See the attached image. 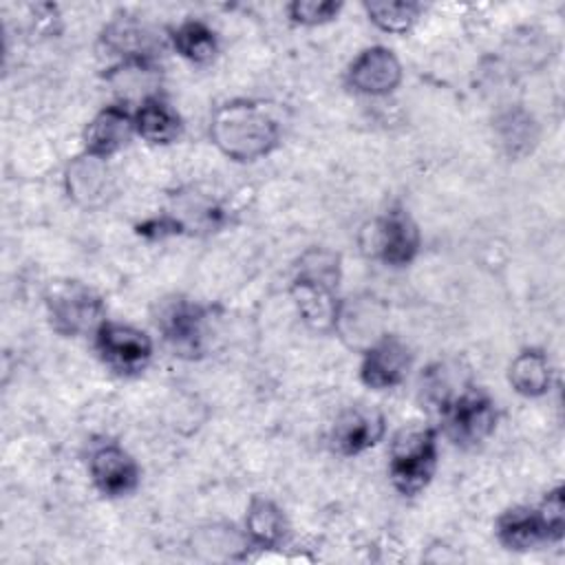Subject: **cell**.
<instances>
[{"mask_svg":"<svg viewBox=\"0 0 565 565\" xmlns=\"http://www.w3.org/2000/svg\"><path fill=\"white\" fill-rule=\"evenodd\" d=\"M139 234L143 236H150V238H163L168 234H179L183 230V223L177 221V218H170V216H161V218H152L143 225L137 227Z\"/></svg>","mask_w":565,"mask_h":565,"instance_id":"d4e9b609","label":"cell"},{"mask_svg":"<svg viewBox=\"0 0 565 565\" xmlns=\"http://www.w3.org/2000/svg\"><path fill=\"white\" fill-rule=\"evenodd\" d=\"M371 243L382 263L402 267L408 265L419 252V230L404 210L393 207L377 218Z\"/></svg>","mask_w":565,"mask_h":565,"instance_id":"ba28073f","label":"cell"},{"mask_svg":"<svg viewBox=\"0 0 565 565\" xmlns=\"http://www.w3.org/2000/svg\"><path fill=\"white\" fill-rule=\"evenodd\" d=\"M340 280V258L327 249H309L300 258L298 274L291 285V296L300 311V318L313 331H331L342 307L335 296Z\"/></svg>","mask_w":565,"mask_h":565,"instance_id":"7a4b0ae2","label":"cell"},{"mask_svg":"<svg viewBox=\"0 0 565 565\" xmlns=\"http://www.w3.org/2000/svg\"><path fill=\"white\" fill-rule=\"evenodd\" d=\"M539 519L545 530L547 541H561L565 534V499L563 488H554L545 494V499L539 505Z\"/></svg>","mask_w":565,"mask_h":565,"instance_id":"7402d4cb","label":"cell"},{"mask_svg":"<svg viewBox=\"0 0 565 565\" xmlns=\"http://www.w3.org/2000/svg\"><path fill=\"white\" fill-rule=\"evenodd\" d=\"M371 22L386 31V33H406L415 24L419 15V4L417 2H366L364 4Z\"/></svg>","mask_w":565,"mask_h":565,"instance_id":"44dd1931","label":"cell"},{"mask_svg":"<svg viewBox=\"0 0 565 565\" xmlns=\"http://www.w3.org/2000/svg\"><path fill=\"white\" fill-rule=\"evenodd\" d=\"M66 188L68 194L82 205L93 207L102 203L110 188V177L104 159H95L88 154L84 159H75L66 172Z\"/></svg>","mask_w":565,"mask_h":565,"instance_id":"2e32d148","label":"cell"},{"mask_svg":"<svg viewBox=\"0 0 565 565\" xmlns=\"http://www.w3.org/2000/svg\"><path fill=\"white\" fill-rule=\"evenodd\" d=\"M510 384L516 393L525 397H539L550 388L552 369L547 355L539 349L521 351L510 364Z\"/></svg>","mask_w":565,"mask_h":565,"instance_id":"ac0fdd59","label":"cell"},{"mask_svg":"<svg viewBox=\"0 0 565 565\" xmlns=\"http://www.w3.org/2000/svg\"><path fill=\"white\" fill-rule=\"evenodd\" d=\"M210 135L216 148L230 159L254 161L278 146L280 124L265 104L232 99L214 110Z\"/></svg>","mask_w":565,"mask_h":565,"instance_id":"6da1fadb","label":"cell"},{"mask_svg":"<svg viewBox=\"0 0 565 565\" xmlns=\"http://www.w3.org/2000/svg\"><path fill=\"white\" fill-rule=\"evenodd\" d=\"M172 44H174L179 55H183L185 60H190L194 64H205L216 53L214 31L207 24L199 22V20L181 22L172 31Z\"/></svg>","mask_w":565,"mask_h":565,"instance_id":"ffe728a7","label":"cell"},{"mask_svg":"<svg viewBox=\"0 0 565 565\" xmlns=\"http://www.w3.org/2000/svg\"><path fill=\"white\" fill-rule=\"evenodd\" d=\"M157 327L163 333V340L174 351V355L194 360L205 353V340H207L205 307L183 298L168 300L159 309Z\"/></svg>","mask_w":565,"mask_h":565,"instance_id":"5b68a950","label":"cell"},{"mask_svg":"<svg viewBox=\"0 0 565 565\" xmlns=\"http://www.w3.org/2000/svg\"><path fill=\"white\" fill-rule=\"evenodd\" d=\"M497 536L505 550H514V552H525L547 541L539 512L523 505L510 508L499 516Z\"/></svg>","mask_w":565,"mask_h":565,"instance_id":"9a60e30c","label":"cell"},{"mask_svg":"<svg viewBox=\"0 0 565 565\" xmlns=\"http://www.w3.org/2000/svg\"><path fill=\"white\" fill-rule=\"evenodd\" d=\"M444 419L446 433L457 446H477L494 430L497 411L486 393L468 388L446 402Z\"/></svg>","mask_w":565,"mask_h":565,"instance_id":"52a82bcc","label":"cell"},{"mask_svg":"<svg viewBox=\"0 0 565 565\" xmlns=\"http://www.w3.org/2000/svg\"><path fill=\"white\" fill-rule=\"evenodd\" d=\"M532 119L525 115V113H508L503 119H501V141L508 143L512 148V152L516 150V146L521 143H527L532 141Z\"/></svg>","mask_w":565,"mask_h":565,"instance_id":"cb8c5ba5","label":"cell"},{"mask_svg":"<svg viewBox=\"0 0 565 565\" xmlns=\"http://www.w3.org/2000/svg\"><path fill=\"white\" fill-rule=\"evenodd\" d=\"M437 466V435L433 428L402 430L391 446L388 475L404 497L419 494Z\"/></svg>","mask_w":565,"mask_h":565,"instance_id":"277c9868","label":"cell"},{"mask_svg":"<svg viewBox=\"0 0 565 565\" xmlns=\"http://www.w3.org/2000/svg\"><path fill=\"white\" fill-rule=\"evenodd\" d=\"M411 349L395 335H384L366 349L360 377L366 386L382 391L397 386L411 369Z\"/></svg>","mask_w":565,"mask_h":565,"instance_id":"8fae6325","label":"cell"},{"mask_svg":"<svg viewBox=\"0 0 565 565\" xmlns=\"http://www.w3.org/2000/svg\"><path fill=\"white\" fill-rule=\"evenodd\" d=\"M245 527L258 547H276L287 534V519L274 501L254 497L247 508Z\"/></svg>","mask_w":565,"mask_h":565,"instance_id":"d6986e66","label":"cell"},{"mask_svg":"<svg viewBox=\"0 0 565 565\" xmlns=\"http://www.w3.org/2000/svg\"><path fill=\"white\" fill-rule=\"evenodd\" d=\"M342 9L340 2L333 0H296L287 7L289 18L305 26H316L333 20Z\"/></svg>","mask_w":565,"mask_h":565,"instance_id":"603a6c76","label":"cell"},{"mask_svg":"<svg viewBox=\"0 0 565 565\" xmlns=\"http://www.w3.org/2000/svg\"><path fill=\"white\" fill-rule=\"evenodd\" d=\"M106 51L121 57V62H146L152 64L154 55L161 51V40L143 20L132 15H119L108 22L102 33Z\"/></svg>","mask_w":565,"mask_h":565,"instance_id":"9c48e42d","label":"cell"},{"mask_svg":"<svg viewBox=\"0 0 565 565\" xmlns=\"http://www.w3.org/2000/svg\"><path fill=\"white\" fill-rule=\"evenodd\" d=\"M90 477L108 497L130 494L139 483L137 461L117 444H104L90 455Z\"/></svg>","mask_w":565,"mask_h":565,"instance_id":"4fadbf2b","label":"cell"},{"mask_svg":"<svg viewBox=\"0 0 565 565\" xmlns=\"http://www.w3.org/2000/svg\"><path fill=\"white\" fill-rule=\"evenodd\" d=\"M382 437L384 415L373 408L351 406L335 419L331 430V446L335 452L351 457L373 448Z\"/></svg>","mask_w":565,"mask_h":565,"instance_id":"7c38bea8","label":"cell"},{"mask_svg":"<svg viewBox=\"0 0 565 565\" xmlns=\"http://www.w3.org/2000/svg\"><path fill=\"white\" fill-rule=\"evenodd\" d=\"M349 86L364 95H386L397 88L402 66L395 53L386 46L364 49L347 71Z\"/></svg>","mask_w":565,"mask_h":565,"instance_id":"30bf717a","label":"cell"},{"mask_svg":"<svg viewBox=\"0 0 565 565\" xmlns=\"http://www.w3.org/2000/svg\"><path fill=\"white\" fill-rule=\"evenodd\" d=\"M95 347L104 364L121 375L141 373L152 358L150 338L143 331L121 322L104 320L95 331Z\"/></svg>","mask_w":565,"mask_h":565,"instance_id":"8992f818","label":"cell"},{"mask_svg":"<svg viewBox=\"0 0 565 565\" xmlns=\"http://www.w3.org/2000/svg\"><path fill=\"white\" fill-rule=\"evenodd\" d=\"M135 132V119L124 106L102 108L84 130V152L95 159H108L119 152Z\"/></svg>","mask_w":565,"mask_h":565,"instance_id":"5bb4252c","label":"cell"},{"mask_svg":"<svg viewBox=\"0 0 565 565\" xmlns=\"http://www.w3.org/2000/svg\"><path fill=\"white\" fill-rule=\"evenodd\" d=\"M135 130L146 141L163 146L181 135V119L161 97H146L135 115Z\"/></svg>","mask_w":565,"mask_h":565,"instance_id":"e0dca14e","label":"cell"},{"mask_svg":"<svg viewBox=\"0 0 565 565\" xmlns=\"http://www.w3.org/2000/svg\"><path fill=\"white\" fill-rule=\"evenodd\" d=\"M46 311L51 327L62 335H84L104 322L102 296L79 280H53L46 287Z\"/></svg>","mask_w":565,"mask_h":565,"instance_id":"3957f363","label":"cell"}]
</instances>
